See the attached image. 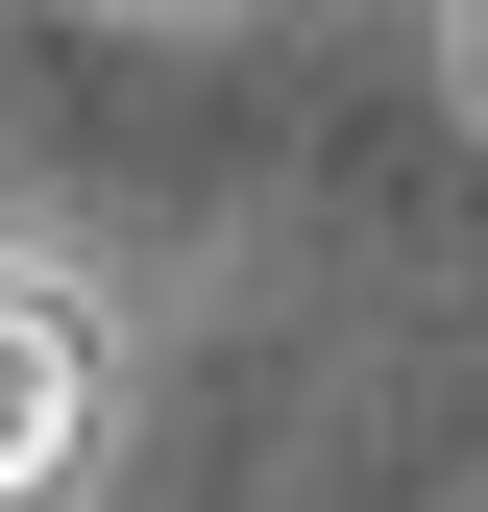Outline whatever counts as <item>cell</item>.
<instances>
[{"instance_id":"cell-1","label":"cell","mask_w":488,"mask_h":512,"mask_svg":"<svg viewBox=\"0 0 488 512\" xmlns=\"http://www.w3.org/2000/svg\"><path fill=\"white\" fill-rule=\"evenodd\" d=\"M74 439H98V342H74V293H49V269H0V512L74 488Z\"/></svg>"}]
</instances>
